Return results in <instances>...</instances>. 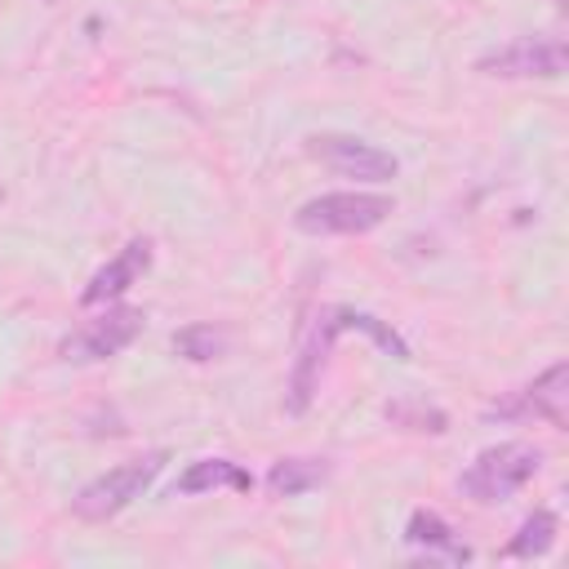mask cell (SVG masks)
<instances>
[{
    "mask_svg": "<svg viewBox=\"0 0 569 569\" xmlns=\"http://www.w3.org/2000/svg\"><path fill=\"white\" fill-rule=\"evenodd\" d=\"M142 325H147V316H142L138 307H107L98 320H89V325H80L76 333H67V338L58 342V356L71 360V365L107 360V356L124 351V347L142 333Z\"/></svg>",
    "mask_w": 569,
    "mask_h": 569,
    "instance_id": "52a82bcc",
    "label": "cell"
},
{
    "mask_svg": "<svg viewBox=\"0 0 569 569\" xmlns=\"http://www.w3.org/2000/svg\"><path fill=\"white\" fill-rule=\"evenodd\" d=\"M347 329H356V311H351V307H329V311H320V316L307 325L302 347H298V360H293V378H289V409H293V413H302V409L311 405V396H316V387H320L325 356H329L333 338L347 333Z\"/></svg>",
    "mask_w": 569,
    "mask_h": 569,
    "instance_id": "277c9868",
    "label": "cell"
},
{
    "mask_svg": "<svg viewBox=\"0 0 569 569\" xmlns=\"http://www.w3.org/2000/svg\"><path fill=\"white\" fill-rule=\"evenodd\" d=\"M542 467V453L538 445L529 440H502V445H489L471 458V467L458 476V489L471 498V502H502L511 493H520Z\"/></svg>",
    "mask_w": 569,
    "mask_h": 569,
    "instance_id": "6da1fadb",
    "label": "cell"
},
{
    "mask_svg": "<svg viewBox=\"0 0 569 569\" xmlns=\"http://www.w3.org/2000/svg\"><path fill=\"white\" fill-rule=\"evenodd\" d=\"M160 471H164V453H160V449H156V453H142V458H133V462H120V467H111V471H102V476H93L89 485L76 489L71 516H80V520H89V525H102V520L120 516L133 498H142V489H147Z\"/></svg>",
    "mask_w": 569,
    "mask_h": 569,
    "instance_id": "3957f363",
    "label": "cell"
},
{
    "mask_svg": "<svg viewBox=\"0 0 569 569\" xmlns=\"http://www.w3.org/2000/svg\"><path fill=\"white\" fill-rule=\"evenodd\" d=\"M307 156L320 160L325 169H333L342 178H360V182H387L400 169V160L391 151L365 142V138H351V133H311Z\"/></svg>",
    "mask_w": 569,
    "mask_h": 569,
    "instance_id": "8992f818",
    "label": "cell"
},
{
    "mask_svg": "<svg viewBox=\"0 0 569 569\" xmlns=\"http://www.w3.org/2000/svg\"><path fill=\"white\" fill-rule=\"evenodd\" d=\"M556 529H560L556 511L538 507L533 516H525V520H520V529L511 533V542L502 547V556H511V560H533V556H547V551H551V542H556Z\"/></svg>",
    "mask_w": 569,
    "mask_h": 569,
    "instance_id": "4fadbf2b",
    "label": "cell"
},
{
    "mask_svg": "<svg viewBox=\"0 0 569 569\" xmlns=\"http://www.w3.org/2000/svg\"><path fill=\"white\" fill-rule=\"evenodd\" d=\"M387 422H396V427H405V431H427V436L449 431V413L436 409V405H427V400H418V396L391 400V405H387Z\"/></svg>",
    "mask_w": 569,
    "mask_h": 569,
    "instance_id": "5bb4252c",
    "label": "cell"
},
{
    "mask_svg": "<svg viewBox=\"0 0 569 569\" xmlns=\"http://www.w3.org/2000/svg\"><path fill=\"white\" fill-rule=\"evenodd\" d=\"M551 4H565V0H551Z\"/></svg>",
    "mask_w": 569,
    "mask_h": 569,
    "instance_id": "2e32d148",
    "label": "cell"
},
{
    "mask_svg": "<svg viewBox=\"0 0 569 569\" xmlns=\"http://www.w3.org/2000/svg\"><path fill=\"white\" fill-rule=\"evenodd\" d=\"M329 480V462L325 458H280L271 462L267 471V489L276 498H298V493H311Z\"/></svg>",
    "mask_w": 569,
    "mask_h": 569,
    "instance_id": "7c38bea8",
    "label": "cell"
},
{
    "mask_svg": "<svg viewBox=\"0 0 569 569\" xmlns=\"http://www.w3.org/2000/svg\"><path fill=\"white\" fill-rule=\"evenodd\" d=\"M405 542L409 547H422L427 556H445V560H471V547L467 542H458L453 538V529H449V520L445 516H436V511H413L409 516V525H405Z\"/></svg>",
    "mask_w": 569,
    "mask_h": 569,
    "instance_id": "8fae6325",
    "label": "cell"
},
{
    "mask_svg": "<svg viewBox=\"0 0 569 569\" xmlns=\"http://www.w3.org/2000/svg\"><path fill=\"white\" fill-rule=\"evenodd\" d=\"M151 267V240H129L111 262H102L93 276H89V284L80 289V302L84 307H107V302H116L120 293H129L133 284H138V276Z\"/></svg>",
    "mask_w": 569,
    "mask_h": 569,
    "instance_id": "9c48e42d",
    "label": "cell"
},
{
    "mask_svg": "<svg viewBox=\"0 0 569 569\" xmlns=\"http://www.w3.org/2000/svg\"><path fill=\"white\" fill-rule=\"evenodd\" d=\"M209 489L249 493V489H253V476H249L240 462H231V458H196V462L178 476V485H173V493H209Z\"/></svg>",
    "mask_w": 569,
    "mask_h": 569,
    "instance_id": "30bf717a",
    "label": "cell"
},
{
    "mask_svg": "<svg viewBox=\"0 0 569 569\" xmlns=\"http://www.w3.org/2000/svg\"><path fill=\"white\" fill-rule=\"evenodd\" d=\"M569 62V49L565 40H511V44H498L489 53L476 58V71L480 76H498V80H556Z\"/></svg>",
    "mask_w": 569,
    "mask_h": 569,
    "instance_id": "5b68a950",
    "label": "cell"
},
{
    "mask_svg": "<svg viewBox=\"0 0 569 569\" xmlns=\"http://www.w3.org/2000/svg\"><path fill=\"white\" fill-rule=\"evenodd\" d=\"M391 196L382 191H325L298 204L293 227L302 236H365L391 218Z\"/></svg>",
    "mask_w": 569,
    "mask_h": 569,
    "instance_id": "7a4b0ae2",
    "label": "cell"
},
{
    "mask_svg": "<svg viewBox=\"0 0 569 569\" xmlns=\"http://www.w3.org/2000/svg\"><path fill=\"white\" fill-rule=\"evenodd\" d=\"M489 413H498V418H542V422H551L556 431H565V422H569V365L556 360V365H551L547 373H538L525 391H516V400L493 405Z\"/></svg>",
    "mask_w": 569,
    "mask_h": 569,
    "instance_id": "ba28073f",
    "label": "cell"
},
{
    "mask_svg": "<svg viewBox=\"0 0 569 569\" xmlns=\"http://www.w3.org/2000/svg\"><path fill=\"white\" fill-rule=\"evenodd\" d=\"M173 351H178L182 360L204 365V360H218V356L227 351V333H222L218 325H187V329L173 333Z\"/></svg>",
    "mask_w": 569,
    "mask_h": 569,
    "instance_id": "9a60e30c",
    "label": "cell"
}]
</instances>
